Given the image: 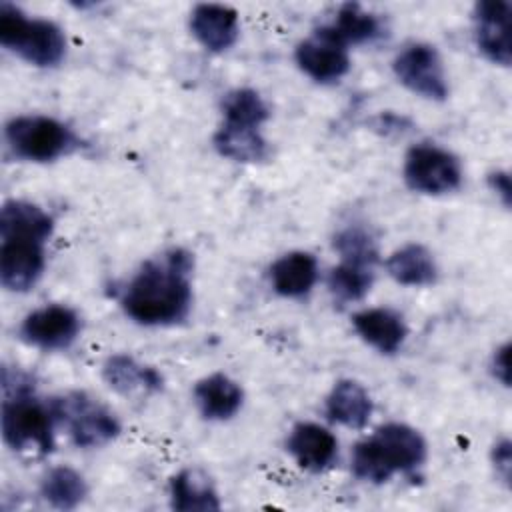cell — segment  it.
<instances>
[{"instance_id": "9a60e30c", "label": "cell", "mask_w": 512, "mask_h": 512, "mask_svg": "<svg viewBox=\"0 0 512 512\" xmlns=\"http://www.w3.org/2000/svg\"><path fill=\"white\" fill-rule=\"evenodd\" d=\"M352 328L362 342L386 356L396 354L408 338V326L404 318L396 310L384 306L356 312L352 316Z\"/></svg>"}, {"instance_id": "ba28073f", "label": "cell", "mask_w": 512, "mask_h": 512, "mask_svg": "<svg viewBox=\"0 0 512 512\" xmlns=\"http://www.w3.org/2000/svg\"><path fill=\"white\" fill-rule=\"evenodd\" d=\"M392 70L396 80L412 94L442 102L450 94V84L446 68L436 46L428 42L406 44L392 60Z\"/></svg>"}, {"instance_id": "52a82bcc", "label": "cell", "mask_w": 512, "mask_h": 512, "mask_svg": "<svg viewBox=\"0 0 512 512\" xmlns=\"http://www.w3.org/2000/svg\"><path fill=\"white\" fill-rule=\"evenodd\" d=\"M402 178L412 192L424 196H444L462 186L464 170L460 158L434 142H418L408 148Z\"/></svg>"}, {"instance_id": "f1b7e54d", "label": "cell", "mask_w": 512, "mask_h": 512, "mask_svg": "<svg viewBox=\"0 0 512 512\" xmlns=\"http://www.w3.org/2000/svg\"><path fill=\"white\" fill-rule=\"evenodd\" d=\"M492 464L496 468V474L502 478L504 484H510L512 474V444L508 438L498 440L492 446Z\"/></svg>"}, {"instance_id": "5bb4252c", "label": "cell", "mask_w": 512, "mask_h": 512, "mask_svg": "<svg viewBox=\"0 0 512 512\" xmlns=\"http://www.w3.org/2000/svg\"><path fill=\"white\" fill-rule=\"evenodd\" d=\"M286 450L302 470L318 474L338 460V438L318 422H298L286 438Z\"/></svg>"}, {"instance_id": "8992f818", "label": "cell", "mask_w": 512, "mask_h": 512, "mask_svg": "<svg viewBox=\"0 0 512 512\" xmlns=\"http://www.w3.org/2000/svg\"><path fill=\"white\" fill-rule=\"evenodd\" d=\"M56 422L66 428L68 438L78 448H100L116 440L122 432L118 416L86 392H68L50 400Z\"/></svg>"}, {"instance_id": "44dd1931", "label": "cell", "mask_w": 512, "mask_h": 512, "mask_svg": "<svg viewBox=\"0 0 512 512\" xmlns=\"http://www.w3.org/2000/svg\"><path fill=\"white\" fill-rule=\"evenodd\" d=\"M106 384L118 394L134 392H160L164 388V376L150 364L136 360L130 354H112L102 366Z\"/></svg>"}, {"instance_id": "4fadbf2b", "label": "cell", "mask_w": 512, "mask_h": 512, "mask_svg": "<svg viewBox=\"0 0 512 512\" xmlns=\"http://www.w3.org/2000/svg\"><path fill=\"white\" fill-rule=\"evenodd\" d=\"M190 34L208 52L230 50L240 36V16L228 4L202 2L190 10Z\"/></svg>"}, {"instance_id": "7a4b0ae2", "label": "cell", "mask_w": 512, "mask_h": 512, "mask_svg": "<svg viewBox=\"0 0 512 512\" xmlns=\"http://www.w3.org/2000/svg\"><path fill=\"white\" fill-rule=\"evenodd\" d=\"M428 444L404 422H386L352 450V474L370 484H384L396 474H412L424 466Z\"/></svg>"}, {"instance_id": "cb8c5ba5", "label": "cell", "mask_w": 512, "mask_h": 512, "mask_svg": "<svg viewBox=\"0 0 512 512\" xmlns=\"http://www.w3.org/2000/svg\"><path fill=\"white\" fill-rule=\"evenodd\" d=\"M322 28L346 48L358 46V44H370L382 36L380 18L358 2L342 4L336 10L334 20L324 24Z\"/></svg>"}, {"instance_id": "d6986e66", "label": "cell", "mask_w": 512, "mask_h": 512, "mask_svg": "<svg viewBox=\"0 0 512 512\" xmlns=\"http://www.w3.org/2000/svg\"><path fill=\"white\" fill-rule=\"evenodd\" d=\"M386 272L388 276L400 284L410 288L432 286L438 280V262L434 254L420 242H410L396 248L386 258Z\"/></svg>"}, {"instance_id": "3957f363", "label": "cell", "mask_w": 512, "mask_h": 512, "mask_svg": "<svg viewBox=\"0 0 512 512\" xmlns=\"http://www.w3.org/2000/svg\"><path fill=\"white\" fill-rule=\"evenodd\" d=\"M0 44L30 66L54 68L66 58V34L48 18L30 16L20 6L0 4Z\"/></svg>"}, {"instance_id": "6da1fadb", "label": "cell", "mask_w": 512, "mask_h": 512, "mask_svg": "<svg viewBox=\"0 0 512 512\" xmlns=\"http://www.w3.org/2000/svg\"><path fill=\"white\" fill-rule=\"evenodd\" d=\"M194 256L180 246L148 258L128 280L120 306L142 326H174L188 318L194 302Z\"/></svg>"}, {"instance_id": "f546056e", "label": "cell", "mask_w": 512, "mask_h": 512, "mask_svg": "<svg viewBox=\"0 0 512 512\" xmlns=\"http://www.w3.org/2000/svg\"><path fill=\"white\" fill-rule=\"evenodd\" d=\"M490 370L492 376L502 384V386H510V344L504 342L502 346H498L490 358Z\"/></svg>"}, {"instance_id": "d4e9b609", "label": "cell", "mask_w": 512, "mask_h": 512, "mask_svg": "<svg viewBox=\"0 0 512 512\" xmlns=\"http://www.w3.org/2000/svg\"><path fill=\"white\" fill-rule=\"evenodd\" d=\"M40 496L56 510H74L86 500L88 482L72 466H54L40 482Z\"/></svg>"}, {"instance_id": "30bf717a", "label": "cell", "mask_w": 512, "mask_h": 512, "mask_svg": "<svg viewBox=\"0 0 512 512\" xmlns=\"http://www.w3.org/2000/svg\"><path fill=\"white\" fill-rule=\"evenodd\" d=\"M0 240V284L16 294L32 290L46 268V242L24 236Z\"/></svg>"}, {"instance_id": "ac0fdd59", "label": "cell", "mask_w": 512, "mask_h": 512, "mask_svg": "<svg viewBox=\"0 0 512 512\" xmlns=\"http://www.w3.org/2000/svg\"><path fill=\"white\" fill-rule=\"evenodd\" d=\"M270 286L282 298H304L318 282V260L306 250H292L272 262Z\"/></svg>"}, {"instance_id": "9c48e42d", "label": "cell", "mask_w": 512, "mask_h": 512, "mask_svg": "<svg viewBox=\"0 0 512 512\" xmlns=\"http://www.w3.org/2000/svg\"><path fill=\"white\" fill-rule=\"evenodd\" d=\"M82 332V316L68 304H44L28 312L18 328L20 338L38 350H68Z\"/></svg>"}, {"instance_id": "484cf974", "label": "cell", "mask_w": 512, "mask_h": 512, "mask_svg": "<svg viewBox=\"0 0 512 512\" xmlns=\"http://www.w3.org/2000/svg\"><path fill=\"white\" fill-rule=\"evenodd\" d=\"M374 284V268L340 260L328 274V288L338 302L362 300Z\"/></svg>"}, {"instance_id": "5b68a950", "label": "cell", "mask_w": 512, "mask_h": 512, "mask_svg": "<svg viewBox=\"0 0 512 512\" xmlns=\"http://www.w3.org/2000/svg\"><path fill=\"white\" fill-rule=\"evenodd\" d=\"M8 150L24 162L46 164L72 154L80 140L62 120L46 114H20L4 124Z\"/></svg>"}, {"instance_id": "603a6c76", "label": "cell", "mask_w": 512, "mask_h": 512, "mask_svg": "<svg viewBox=\"0 0 512 512\" xmlns=\"http://www.w3.org/2000/svg\"><path fill=\"white\" fill-rule=\"evenodd\" d=\"M54 218L38 204L28 200H6L0 208V238L24 236L50 242L54 236Z\"/></svg>"}, {"instance_id": "2e32d148", "label": "cell", "mask_w": 512, "mask_h": 512, "mask_svg": "<svg viewBox=\"0 0 512 512\" xmlns=\"http://www.w3.org/2000/svg\"><path fill=\"white\" fill-rule=\"evenodd\" d=\"M194 404L204 420L226 422L234 418L244 404L242 386L224 372H212L200 378L192 390Z\"/></svg>"}, {"instance_id": "7402d4cb", "label": "cell", "mask_w": 512, "mask_h": 512, "mask_svg": "<svg viewBox=\"0 0 512 512\" xmlns=\"http://www.w3.org/2000/svg\"><path fill=\"white\" fill-rule=\"evenodd\" d=\"M170 506L178 512L220 510V496L212 478L200 468H184L170 480Z\"/></svg>"}, {"instance_id": "4316f807", "label": "cell", "mask_w": 512, "mask_h": 512, "mask_svg": "<svg viewBox=\"0 0 512 512\" xmlns=\"http://www.w3.org/2000/svg\"><path fill=\"white\" fill-rule=\"evenodd\" d=\"M270 118L266 100L254 88H234L222 98V120L262 128Z\"/></svg>"}, {"instance_id": "7c38bea8", "label": "cell", "mask_w": 512, "mask_h": 512, "mask_svg": "<svg viewBox=\"0 0 512 512\" xmlns=\"http://www.w3.org/2000/svg\"><path fill=\"white\" fill-rule=\"evenodd\" d=\"M510 14L512 6L506 0H482L474 4V42L478 52L496 66H510Z\"/></svg>"}, {"instance_id": "277c9868", "label": "cell", "mask_w": 512, "mask_h": 512, "mask_svg": "<svg viewBox=\"0 0 512 512\" xmlns=\"http://www.w3.org/2000/svg\"><path fill=\"white\" fill-rule=\"evenodd\" d=\"M56 424L52 404L36 398L32 386L4 392L0 430L4 444L14 452L32 456L50 454Z\"/></svg>"}, {"instance_id": "83f0119b", "label": "cell", "mask_w": 512, "mask_h": 512, "mask_svg": "<svg viewBox=\"0 0 512 512\" xmlns=\"http://www.w3.org/2000/svg\"><path fill=\"white\" fill-rule=\"evenodd\" d=\"M334 250L338 252L340 260L344 262H356L364 266H376L380 260V250L374 234L362 226H346L336 232Z\"/></svg>"}, {"instance_id": "4dcf8cb0", "label": "cell", "mask_w": 512, "mask_h": 512, "mask_svg": "<svg viewBox=\"0 0 512 512\" xmlns=\"http://www.w3.org/2000/svg\"><path fill=\"white\" fill-rule=\"evenodd\" d=\"M488 186L490 190L500 198V202L508 208L512 200V184H510V174L506 170H494L488 174Z\"/></svg>"}, {"instance_id": "ffe728a7", "label": "cell", "mask_w": 512, "mask_h": 512, "mask_svg": "<svg viewBox=\"0 0 512 512\" xmlns=\"http://www.w3.org/2000/svg\"><path fill=\"white\" fill-rule=\"evenodd\" d=\"M212 144L222 158L240 164H256L270 156V144L258 126L224 122L212 136Z\"/></svg>"}, {"instance_id": "e0dca14e", "label": "cell", "mask_w": 512, "mask_h": 512, "mask_svg": "<svg viewBox=\"0 0 512 512\" xmlns=\"http://www.w3.org/2000/svg\"><path fill=\"white\" fill-rule=\"evenodd\" d=\"M326 416L350 430H362L368 426L374 414V402L370 392L352 378L334 382L324 402Z\"/></svg>"}, {"instance_id": "8fae6325", "label": "cell", "mask_w": 512, "mask_h": 512, "mask_svg": "<svg viewBox=\"0 0 512 512\" xmlns=\"http://www.w3.org/2000/svg\"><path fill=\"white\" fill-rule=\"evenodd\" d=\"M296 66L318 84H334L350 70V54L344 44L330 36L322 26L302 40L294 50Z\"/></svg>"}]
</instances>
